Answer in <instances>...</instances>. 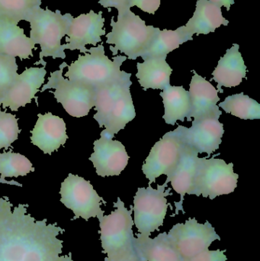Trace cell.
<instances>
[{
  "mask_svg": "<svg viewBox=\"0 0 260 261\" xmlns=\"http://www.w3.org/2000/svg\"><path fill=\"white\" fill-rule=\"evenodd\" d=\"M27 204L13 208L9 198H0V261H73L63 254L65 229L47 219L37 220Z\"/></svg>",
  "mask_w": 260,
  "mask_h": 261,
  "instance_id": "6da1fadb",
  "label": "cell"
},
{
  "mask_svg": "<svg viewBox=\"0 0 260 261\" xmlns=\"http://www.w3.org/2000/svg\"><path fill=\"white\" fill-rule=\"evenodd\" d=\"M131 76V73H125L117 81L96 88V113L93 118L99 128L105 127L114 135L125 129L136 116L130 90Z\"/></svg>",
  "mask_w": 260,
  "mask_h": 261,
  "instance_id": "7a4b0ae2",
  "label": "cell"
},
{
  "mask_svg": "<svg viewBox=\"0 0 260 261\" xmlns=\"http://www.w3.org/2000/svg\"><path fill=\"white\" fill-rule=\"evenodd\" d=\"M73 17L70 13L64 15L61 11L55 12L37 8L26 21L30 23V37L34 44H39L41 52L39 61L36 64H42L46 67L44 58L53 59H65V50L61 44L63 38L67 35L69 27Z\"/></svg>",
  "mask_w": 260,
  "mask_h": 261,
  "instance_id": "3957f363",
  "label": "cell"
},
{
  "mask_svg": "<svg viewBox=\"0 0 260 261\" xmlns=\"http://www.w3.org/2000/svg\"><path fill=\"white\" fill-rule=\"evenodd\" d=\"M112 30L106 35V43L110 46L113 57L118 52L125 54L129 60H136L141 56L149 47L159 28L147 25L146 22L136 15L131 9L119 12L117 21L111 18Z\"/></svg>",
  "mask_w": 260,
  "mask_h": 261,
  "instance_id": "277c9868",
  "label": "cell"
},
{
  "mask_svg": "<svg viewBox=\"0 0 260 261\" xmlns=\"http://www.w3.org/2000/svg\"><path fill=\"white\" fill-rule=\"evenodd\" d=\"M127 59L126 56L119 55L111 61L105 55L102 43L90 47L87 53L79 55L76 61L67 66L65 76L69 81L98 88L122 77L126 72L121 70V66Z\"/></svg>",
  "mask_w": 260,
  "mask_h": 261,
  "instance_id": "5b68a950",
  "label": "cell"
},
{
  "mask_svg": "<svg viewBox=\"0 0 260 261\" xmlns=\"http://www.w3.org/2000/svg\"><path fill=\"white\" fill-rule=\"evenodd\" d=\"M114 207L115 210L111 214L98 219L102 252L109 259L121 257L135 248V238L133 234L134 219L131 216L132 205L128 210L120 198H118Z\"/></svg>",
  "mask_w": 260,
  "mask_h": 261,
  "instance_id": "8992f818",
  "label": "cell"
},
{
  "mask_svg": "<svg viewBox=\"0 0 260 261\" xmlns=\"http://www.w3.org/2000/svg\"><path fill=\"white\" fill-rule=\"evenodd\" d=\"M67 63L60 66L59 70L50 73L47 84L40 92L50 90L56 102L72 117L82 118L88 116L96 104V89L82 83L70 81L63 76Z\"/></svg>",
  "mask_w": 260,
  "mask_h": 261,
  "instance_id": "52a82bcc",
  "label": "cell"
},
{
  "mask_svg": "<svg viewBox=\"0 0 260 261\" xmlns=\"http://www.w3.org/2000/svg\"><path fill=\"white\" fill-rule=\"evenodd\" d=\"M168 182L157 185V189L148 186V188H138L134 197V224L143 237H150L151 233L158 231L163 226L168 204L166 196H172V189L168 188Z\"/></svg>",
  "mask_w": 260,
  "mask_h": 261,
  "instance_id": "ba28073f",
  "label": "cell"
},
{
  "mask_svg": "<svg viewBox=\"0 0 260 261\" xmlns=\"http://www.w3.org/2000/svg\"><path fill=\"white\" fill-rule=\"evenodd\" d=\"M198 158L194 195L215 199L222 195L234 193L238 187L239 175L234 171L233 163L226 164L222 159Z\"/></svg>",
  "mask_w": 260,
  "mask_h": 261,
  "instance_id": "9c48e42d",
  "label": "cell"
},
{
  "mask_svg": "<svg viewBox=\"0 0 260 261\" xmlns=\"http://www.w3.org/2000/svg\"><path fill=\"white\" fill-rule=\"evenodd\" d=\"M60 194L61 202L74 214L73 220L82 218L88 221L104 216L105 211L102 210L101 205L106 202L99 196L91 182L83 177L69 173L61 184Z\"/></svg>",
  "mask_w": 260,
  "mask_h": 261,
  "instance_id": "30bf717a",
  "label": "cell"
},
{
  "mask_svg": "<svg viewBox=\"0 0 260 261\" xmlns=\"http://www.w3.org/2000/svg\"><path fill=\"white\" fill-rule=\"evenodd\" d=\"M184 143V126L179 125L154 144L142 166L143 174L149 179L148 186L161 175L171 174L178 164Z\"/></svg>",
  "mask_w": 260,
  "mask_h": 261,
  "instance_id": "8fae6325",
  "label": "cell"
},
{
  "mask_svg": "<svg viewBox=\"0 0 260 261\" xmlns=\"http://www.w3.org/2000/svg\"><path fill=\"white\" fill-rule=\"evenodd\" d=\"M167 237L184 261L209 249L215 240H221L212 224L208 221L198 223L195 218L174 225Z\"/></svg>",
  "mask_w": 260,
  "mask_h": 261,
  "instance_id": "7c38bea8",
  "label": "cell"
},
{
  "mask_svg": "<svg viewBox=\"0 0 260 261\" xmlns=\"http://www.w3.org/2000/svg\"><path fill=\"white\" fill-rule=\"evenodd\" d=\"M100 136L93 143L94 152L90 161L93 163L98 176H119L129 161L126 149L122 142L113 140L114 135L106 129L101 132Z\"/></svg>",
  "mask_w": 260,
  "mask_h": 261,
  "instance_id": "4fadbf2b",
  "label": "cell"
},
{
  "mask_svg": "<svg viewBox=\"0 0 260 261\" xmlns=\"http://www.w3.org/2000/svg\"><path fill=\"white\" fill-rule=\"evenodd\" d=\"M105 21L102 12L96 13L93 10L73 18L67 32L66 44H64V50H78L85 54L89 51L85 46H96L98 43L102 42L101 37L106 34L104 29Z\"/></svg>",
  "mask_w": 260,
  "mask_h": 261,
  "instance_id": "5bb4252c",
  "label": "cell"
},
{
  "mask_svg": "<svg viewBox=\"0 0 260 261\" xmlns=\"http://www.w3.org/2000/svg\"><path fill=\"white\" fill-rule=\"evenodd\" d=\"M45 67H32L15 78L12 85L0 99L1 107L17 112L32 102L45 82Z\"/></svg>",
  "mask_w": 260,
  "mask_h": 261,
  "instance_id": "9a60e30c",
  "label": "cell"
},
{
  "mask_svg": "<svg viewBox=\"0 0 260 261\" xmlns=\"http://www.w3.org/2000/svg\"><path fill=\"white\" fill-rule=\"evenodd\" d=\"M192 81L189 86V98H190V113L187 118L188 122L203 120V119L215 118L219 119L222 112L219 110L218 91L210 81L198 75L195 70Z\"/></svg>",
  "mask_w": 260,
  "mask_h": 261,
  "instance_id": "2e32d148",
  "label": "cell"
},
{
  "mask_svg": "<svg viewBox=\"0 0 260 261\" xmlns=\"http://www.w3.org/2000/svg\"><path fill=\"white\" fill-rule=\"evenodd\" d=\"M31 142L44 154L51 155L68 139L67 125L62 118L51 113L38 115V120L31 130Z\"/></svg>",
  "mask_w": 260,
  "mask_h": 261,
  "instance_id": "e0dca14e",
  "label": "cell"
},
{
  "mask_svg": "<svg viewBox=\"0 0 260 261\" xmlns=\"http://www.w3.org/2000/svg\"><path fill=\"white\" fill-rule=\"evenodd\" d=\"M198 153L192 147L184 143L181 155L177 167L169 176L166 182H170L172 189L180 196V201L176 202V214L183 210V203L186 194L194 195L195 180L198 169Z\"/></svg>",
  "mask_w": 260,
  "mask_h": 261,
  "instance_id": "ac0fdd59",
  "label": "cell"
},
{
  "mask_svg": "<svg viewBox=\"0 0 260 261\" xmlns=\"http://www.w3.org/2000/svg\"><path fill=\"white\" fill-rule=\"evenodd\" d=\"M224 134V125L215 118L194 122L191 128L184 126L185 143L199 153H207V159L219 149Z\"/></svg>",
  "mask_w": 260,
  "mask_h": 261,
  "instance_id": "d6986e66",
  "label": "cell"
},
{
  "mask_svg": "<svg viewBox=\"0 0 260 261\" xmlns=\"http://www.w3.org/2000/svg\"><path fill=\"white\" fill-rule=\"evenodd\" d=\"M239 47L238 44H234L232 48L227 49L212 73L213 78L210 81L217 83L218 93H224L222 87L232 88L239 86L246 78L247 66L244 64Z\"/></svg>",
  "mask_w": 260,
  "mask_h": 261,
  "instance_id": "ffe728a7",
  "label": "cell"
},
{
  "mask_svg": "<svg viewBox=\"0 0 260 261\" xmlns=\"http://www.w3.org/2000/svg\"><path fill=\"white\" fill-rule=\"evenodd\" d=\"M35 49L36 44L26 36L24 29L14 21L0 18V54L23 61L32 58Z\"/></svg>",
  "mask_w": 260,
  "mask_h": 261,
  "instance_id": "44dd1931",
  "label": "cell"
},
{
  "mask_svg": "<svg viewBox=\"0 0 260 261\" xmlns=\"http://www.w3.org/2000/svg\"><path fill=\"white\" fill-rule=\"evenodd\" d=\"M228 24V20L223 16L221 8L209 0H198L193 16L183 28L186 33L192 37L195 34L208 35L215 32L220 26Z\"/></svg>",
  "mask_w": 260,
  "mask_h": 261,
  "instance_id": "7402d4cb",
  "label": "cell"
},
{
  "mask_svg": "<svg viewBox=\"0 0 260 261\" xmlns=\"http://www.w3.org/2000/svg\"><path fill=\"white\" fill-rule=\"evenodd\" d=\"M166 60V58H150L137 63L136 76L145 91L148 89L163 90L170 85L172 69Z\"/></svg>",
  "mask_w": 260,
  "mask_h": 261,
  "instance_id": "603a6c76",
  "label": "cell"
},
{
  "mask_svg": "<svg viewBox=\"0 0 260 261\" xmlns=\"http://www.w3.org/2000/svg\"><path fill=\"white\" fill-rule=\"evenodd\" d=\"M134 244L146 261H184L169 242L167 232L161 233L154 239L137 234Z\"/></svg>",
  "mask_w": 260,
  "mask_h": 261,
  "instance_id": "cb8c5ba5",
  "label": "cell"
},
{
  "mask_svg": "<svg viewBox=\"0 0 260 261\" xmlns=\"http://www.w3.org/2000/svg\"><path fill=\"white\" fill-rule=\"evenodd\" d=\"M163 98L165 113L163 119L168 125H175L177 121L184 122L190 113L189 91L181 87L169 85L160 93Z\"/></svg>",
  "mask_w": 260,
  "mask_h": 261,
  "instance_id": "d4e9b609",
  "label": "cell"
},
{
  "mask_svg": "<svg viewBox=\"0 0 260 261\" xmlns=\"http://www.w3.org/2000/svg\"><path fill=\"white\" fill-rule=\"evenodd\" d=\"M192 40L193 38L185 32L183 26L175 31L159 29L152 42L140 58L143 61L150 58H166L169 53L179 48L181 44Z\"/></svg>",
  "mask_w": 260,
  "mask_h": 261,
  "instance_id": "484cf974",
  "label": "cell"
},
{
  "mask_svg": "<svg viewBox=\"0 0 260 261\" xmlns=\"http://www.w3.org/2000/svg\"><path fill=\"white\" fill-rule=\"evenodd\" d=\"M35 171V167L25 156L9 150L0 153V184L22 187L15 181H7V178L27 176Z\"/></svg>",
  "mask_w": 260,
  "mask_h": 261,
  "instance_id": "4316f807",
  "label": "cell"
},
{
  "mask_svg": "<svg viewBox=\"0 0 260 261\" xmlns=\"http://www.w3.org/2000/svg\"><path fill=\"white\" fill-rule=\"evenodd\" d=\"M218 107L222 108L226 113L244 120L260 119L259 104L244 93L227 96L224 102L218 104Z\"/></svg>",
  "mask_w": 260,
  "mask_h": 261,
  "instance_id": "83f0119b",
  "label": "cell"
},
{
  "mask_svg": "<svg viewBox=\"0 0 260 261\" xmlns=\"http://www.w3.org/2000/svg\"><path fill=\"white\" fill-rule=\"evenodd\" d=\"M41 3V0H0V18L18 24L26 21Z\"/></svg>",
  "mask_w": 260,
  "mask_h": 261,
  "instance_id": "f1b7e54d",
  "label": "cell"
},
{
  "mask_svg": "<svg viewBox=\"0 0 260 261\" xmlns=\"http://www.w3.org/2000/svg\"><path fill=\"white\" fill-rule=\"evenodd\" d=\"M20 128L15 115L0 111V150L8 149L18 140Z\"/></svg>",
  "mask_w": 260,
  "mask_h": 261,
  "instance_id": "f546056e",
  "label": "cell"
},
{
  "mask_svg": "<svg viewBox=\"0 0 260 261\" xmlns=\"http://www.w3.org/2000/svg\"><path fill=\"white\" fill-rule=\"evenodd\" d=\"M16 58L0 54V99L18 76Z\"/></svg>",
  "mask_w": 260,
  "mask_h": 261,
  "instance_id": "4dcf8cb0",
  "label": "cell"
},
{
  "mask_svg": "<svg viewBox=\"0 0 260 261\" xmlns=\"http://www.w3.org/2000/svg\"><path fill=\"white\" fill-rule=\"evenodd\" d=\"M225 251V250L224 251H221V250L209 251L208 249L186 261H227V257L224 254Z\"/></svg>",
  "mask_w": 260,
  "mask_h": 261,
  "instance_id": "1f68e13d",
  "label": "cell"
},
{
  "mask_svg": "<svg viewBox=\"0 0 260 261\" xmlns=\"http://www.w3.org/2000/svg\"><path fill=\"white\" fill-rule=\"evenodd\" d=\"M137 6L143 12L154 15L160 6V0H129V7Z\"/></svg>",
  "mask_w": 260,
  "mask_h": 261,
  "instance_id": "d6a6232c",
  "label": "cell"
},
{
  "mask_svg": "<svg viewBox=\"0 0 260 261\" xmlns=\"http://www.w3.org/2000/svg\"><path fill=\"white\" fill-rule=\"evenodd\" d=\"M99 4L102 7L108 9L115 8L119 12H123L126 9H131L129 7V0H99Z\"/></svg>",
  "mask_w": 260,
  "mask_h": 261,
  "instance_id": "836d02e7",
  "label": "cell"
},
{
  "mask_svg": "<svg viewBox=\"0 0 260 261\" xmlns=\"http://www.w3.org/2000/svg\"><path fill=\"white\" fill-rule=\"evenodd\" d=\"M135 245V244H134ZM105 261H146L142 257L140 253L137 250L135 245V248L133 251L121 256V257H116V258L109 259L105 257Z\"/></svg>",
  "mask_w": 260,
  "mask_h": 261,
  "instance_id": "e575fe53",
  "label": "cell"
},
{
  "mask_svg": "<svg viewBox=\"0 0 260 261\" xmlns=\"http://www.w3.org/2000/svg\"><path fill=\"white\" fill-rule=\"evenodd\" d=\"M209 1L219 6L220 8L224 6L227 11H230V6L235 4V0H209Z\"/></svg>",
  "mask_w": 260,
  "mask_h": 261,
  "instance_id": "d590c367",
  "label": "cell"
},
{
  "mask_svg": "<svg viewBox=\"0 0 260 261\" xmlns=\"http://www.w3.org/2000/svg\"><path fill=\"white\" fill-rule=\"evenodd\" d=\"M0 111H1V102H0Z\"/></svg>",
  "mask_w": 260,
  "mask_h": 261,
  "instance_id": "8d00e7d4",
  "label": "cell"
}]
</instances>
